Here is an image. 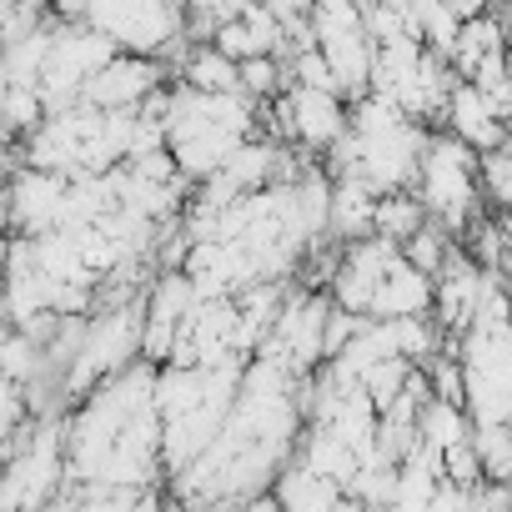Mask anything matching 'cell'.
<instances>
[{
    "label": "cell",
    "mask_w": 512,
    "mask_h": 512,
    "mask_svg": "<svg viewBox=\"0 0 512 512\" xmlns=\"http://www.w3.org/2000/svg\"><path fill=\"white\" fill-rule=\"evenodd\" d=\"M56 6L126 51H161L181 36V0H56Z\"/></svg>",
    "instance_id": "8"
},
{
    "label": "cell",
    "mask_w": 512,
    "mask_h": 512,
    "mask_svg": "<svg viewBox=\"0 0 512 512\" xmlns=\"http://www.w3.org/2000/svg\"><path fill=\"white\" fill-rule=\"evenodd\" d=\"M322 352H327V302L322 297H297L262 332V357L287 367L292 377H307Z\"/></svg>",
    "instance_id": "11"
},
{
    "label": "cell",
    "mask_w": 512,
    "mask_h": 512,
    "mask_svg": "<svg viewBox=\"0 0 512 512\" xmlns=\"http://www.w3.org/2000/svg\"><path fill=\"white\" fill-rule=\"evenodd\" d=\"M241 6H246V0H191V11H196L206 26H221V21H226V16H236Z\"/></svg>",
    "instance_id": "22"
},
{
    "label": "cell",
    "mask_w": 512,
    "mask_h": 512,
    "mask_svg": "<svg viewBox=\"0 0 512 512\" xmlns=\"http://www.w3.org/2000/svg\"><path fill=\"white\" fill-rule=\"evenodd\" d=\"M251 131L246 91H196L186 86L176 101L161 106V146L181 176H211Z\"/></svg>",
    "instance_id": "4"
},
{
    "label": "cell",
    "mask_w": 512,
    "mask_h": 512,
    "mask_svg": "<svg viewBox=\"0 0 512 512\" xmlns=\"http://www.w3.org/2000/svg\"><path fill=\"white\" fill-rule=\"evenodd\" d=\"M131 352H141V307H116V312L96 317V322L81 332V342H76V352H71L76 362H71L66 387H71V392L96 387L101 377L121 372V367L131 362Z\"/></svg>",
    "instance_id": "10"
},
{
    "label": "cell",
    "mask_w": 512,
    "mask_h": 512,
    "mask_svg": "<svg viewBox=\"0 0 512 512\" xmlns=\"http://www.w3.org/2000/svg\"><path fill=\"white\" fill-rule=\"evenodd\" d=\"M297 377L267 357H256L231 392V407L216 437L176 472L181 492L196 502H241L267 487L282 467L297 432Z\"/></svg>",
    "instance_id": "1"
},
{
    "label": "cell",
    "mask_w": 512,
    "mask_h": 512,
    "mask_svg": "<svg viewBox=\"0 0 512 512\" xmlns=\"http://www.w3.org/2000/svg\"><path fill=\"white\" fill-rule=\"evenodd\" d=\"M462 402L472 422H507L512 412V342L497 282L487 287L482 307L462 327Z\"/></svg>",
    "instance_id": "7"
},
{
    "label": "cell",
    "mask_w": 512,
    "mask_h": 512,
    "mask_svg": "<svg viewBox=\"0 0 512 512\" xmlns=\"http://www.w3.org/2000/svg\"><path fill=\"white\" fill-rule=\"evenodd\" d=\"M277 497H282L287 507H337V502H342V482H332L327 472H317V467L302 462V467L282 472Z\"/></svg>",
    "instance_id": "18"
},
{
    "label": "cell",
    "mask_w": 512,
    "mask_h": 512,
    "mask_svg": "<svg viewBox=\"0 0 512 512\" xmlns=\"http://www.w3.org/2000/svg\"><path fill=\"white\" fill-rule=\"evenodd\" d=\"M241 362H176L166 377L151 382V402H156V432H161V462L171 472H181L221 427L231 392H236Z\"/></svg>",
    "instance_id": "3"
},
{
    "label": "cell",
    "mask_w": 512,
    "mask_h": 512,
    "mask_svg": "<svg viewBox=\"0 0 512 512\" xmlns=\"http://www.w3.org/2000/svg\"><path fill=\"white\" fill-rule=\"evenodd\" d=\"M66 477V447L61 432L46 427L41 437H31V447L6 467V482H0V502H46L56 492V482Z\"/></svg>",
    "instance_id": "13"
},
{
    "label": "cell",
    "mask_w": 512,
    "mask_h": 512,
    "mask_svg": "<svg viewBox=\"0 0 512 512\" xmlns=\"http://www.w3.org/2000/svg\"><path fill=\"white\" fill-rule=\"evenodd\" d=\"M337 302L357 317L392 322V317H427L432 307V277H422L397 241L387 236H357L347 262L337 267Z\"/></svg>",
    "instance_id": "5"
},
{
    "label": "cell",
    "mask_w": 512,
    "mask_h": 512,
    "mask_svg": "<svg viewBox=\"0 0 512 512\" xmlns=\"http://www.w3.org/2000/svg\"><path fill=\"white\" fill-rule=\"evenodd\" d=\"M447 111H452V126H457V141L462 146H472V151L502 146V111L477 86H457L447 96Z\"/></svg>",
    "instance_id": "17"
},
{
    "label": "cell",
    "mask_w": 512,
    "mask_h": 512,
    "mask_svg": "<svg viewBox=\"0 0 512 512\" xmlns=\"http://www.w3.org/2000/svg\"><path fill=\"white\" fill-rule=\"evenodd\" d=\"M417 176H422V206L447 221L452 231H462L477 211V151H467L462 141H432L422 146V161H417Z\"/></svg>",
    "instance_id": "9"
},
{
    "label": "cell",
    "mask_w": 512,
    "mask_h": 512,
    "mask_svg": "<svg viewBox=\"0 0 512 512\" xmlns=\"http://www.w3.org/2000/svg\"><path fill=\"white\" fill-rule=\"evenodd\" d=\"M262 6L277 16V26H282V31H297V36H307V21H312V0H262Z\"/></svg>",
    "instance_id": "20"
},
{
    "label": "cell",
    "mask_w": 512,
    "mask_h": 512,
    "mask_svg": "<svg viewBox=\"0 0 512 512\" xmlns=\"http://www.w3.org/2000/svg\"><path fill=\"white\" fill-rule=\"evenodd\" d=\"M422 131L412 126V116L392 101H367L352 111L347 131L337 136L342 151V171L347 181L367 186L372 196L382 191H402L417 181V161H422Z\"/></svg>",
    "instance_id": "6"
},
{
    "label": "cell",
    "mask_w": 512,
    "mask_h": 512,
    "mask_svg": "<svg viewBox=\"0 0 512 512\" xmlns=\"http://www.w3.org/2000/svg\"><path fill=\"white\" fill-rule=\"evenodd\" d=\"M151 91H156L151 61H141V56H111V61H101L86 76V86H81L76 101H86L96 111H136V106H146Z\"/></svg>",
    "instance_id": "14"
},
{
    "label": "cell",
    "mask_w": 512,
    "mask_h": 512,
    "mask_svg": "<svg viewBox=\"0 0 512 512\" xmlns=\"http://www.w3.org/2000/svg\"><path fill=\"white\" fill-rule=\"evenodd\" d=\"M287 131L307 146H337V136L347 131V111L337 106V91H322V86H297L287 96Z\"/></svg>",
    "instance_id": "15"
},
{
    "label": "cell",
    "mask_w": 512,
    "mask_h": 512,
    "mask_svg": "<svg viewBox=\"0 0 512 512\" xmlns=\"http://www.w3.org/2000/svg\"><path fill=\"white\" fill-rule=\"evenodd\" d=\"M482 156H487V161H482V171H487V191H492L497 201H507V151H502V146H487Z\"/></svg>",
    "instance_id": "21"
},
{
    "label": "cell",
    "mask_w": 512,
    "mask_h": 512,
    "mask_svg": "<svg viewBox=\"0 0 512 512\" xmlns=\"http://www.w3.org/2000/svg\"><path fill=\"white\" fill-rule=\"evenodd\" d=\"M151 372L121 367L86 387V402L76 422L61 432L66 447V477L81 482H111V487H141L161 467V432H156V402H151Z\"/></svg>",
    "instance_id": "2"
},
{
    "label": "cell",
    "mask_w": 512,
    "mask_h": 512,
    "mask_svg": "<svg viewBox=\"0 0 512 512\" xmlns=\"http://www.w3.org/2000/svg\"><path fill=\"white\" fill-rule=\"evenodd\" d=\"M186 86H196V91H241V76H236V61L231 56L201 51L186 66Z\"/></svg>",
    "instance_id": "19"
},
{
    "label": "cell",
    "mask_w": 512,
    "mask_h": 512,
    "mask_svg": "<svg viewBox=\"0 0 512 512\" xmlns=\"http://www.w3.org/2000/svg\"><path fill=\"white\" fill-rule=\"evenodd\" d=\"M66 211H71V176L46 171V166L16 176V186H11V221L26 236H41V231L66 226Z\"/></svg>",
    "instance_id": "12"
},
{
    "label": "cell",
    "mask_w": 512,
    "mask_h": 512,
    "mask_svg": "<svg viewBox=\"0 0 512 512\" xmlns=\"http://www.w3.org/2000/svg\"><path fill=\"white\" fill-rule=\"evenodd\" d=\"M211 36H216V51H221V56L251 61V56H272L287 31L277 26V16L262 6V0H246V6H241L236 16H226Z\"/></svg>",
    "instance_id": "16"
}]
</instances>
